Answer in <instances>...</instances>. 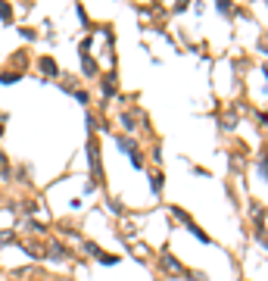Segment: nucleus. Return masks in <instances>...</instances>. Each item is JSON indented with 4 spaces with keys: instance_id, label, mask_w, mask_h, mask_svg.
I'll list each match as a JSON object with an SVG mask.
<instances>
[{
    "instance_id": "6e6552de",
    "label": "nucleus",
    "mask_w": 268,
    "mask_h": 281,
    "mask_svg": "<svg viewBox=\"0 0 268 281\" xmlns=\"http://www.w3.org/2000/svg\"><path fill=\"white\" fill-rule=\"evenodd\" d=\"M85 250H88V253H90V256H97V260H100V256H103V250H100V247H97V244H90V241H88V244H85Z\"/></svg>"
},
{
    "instance_id": "0eeeda50",
    "label": "nucleus",
    "mask_w": 268,
    "mask_h": 281,
    "mask_svg": "<svg viewBox=\"0 0 268 281\" xmlns=\"http://www.w3.org/2000/svg\"><path fill=\"white\" fill-rule=\"evenodd\" d=\"M0 19H3V22L13 19V6H9V3H0Z\"/></svg>"
},
{
    "instance_id": "39448f33",
    "label": "nucleus",
    "mask_w": 268,
    "mask_h": 281,
    "mask_svg": "<svg viewBox=\"0 0 268 281\" xmlns=\"http://www.w3.org/2000/svg\"><path fill=\"white\" fill-rule=\"evenodd\" d=\"M0 81H3V85H16V81H19V72H0Z\"/></svg>"
},
{
    "instance_id": "9d476101",
    "label": "nucleus",
    "mask_w": 268,
    "mask_h": 281,
    "mask_svg": "<svg viewBox=\"0 0 268 281\" xmlns=\"http://www.w3.org/2000/svg\"><path fill=\"white\" fill-rule=\"evenodd\" d=\"M150 187H153V194L162 191V175H153V181H150Z\"/></svg>"
},
{
    "instance_id": "7ed1b4c3",
    "label": "nucleus",
    "mask_w": 268,
    "mask_h": 281,
    "mask_svg": "<svg viewBox=\"0 0 268 281\" xmlns=\"http://www.w3.org/2000/svg\"><path fill=\"white\" fill-rule=\"evenodd\" d=\"M66 253H69V250H63L60 244H53V247H50V256H53L56 263H63V260H66Z\"/></svg>"
},
{
    "instance_id": "20e7f679",
    "label": "nucleus",
    "mask_w": 268,
    "mask_h": 281,
    "mask_svg": "<svg viewBox=\"0 0 268 281\" xmlns=\"http://www.w3.org/2000/svg\"><path fill=\"white\" fill-rule=\"evenodd\" d=\"M112 78H115V75H103V94H106V97L115 91V81H112Z\"/></svg>"
},
{
    "instance_id": "423d86ee",
    "label": "nucleus",
    "mask_w": 268,
    "mask_h": 281,
    "mask_svg": "<svg viewBox=\"0 0 268 281\" xmlns=\"http://www.w3.org/2000/svg\"><path fill=\"white\" fill-rule=\"evenodd\" d=\"M28 231H34V234H44L47 228H44V222H38V219H28Z\"/></svg>"
},
{
    "instance_id": "1a4fd4ad",
    "label": "nucleus",
    "mask_w": 268,
    "mask_h": 281,
    "mask_svg": "<svg viewBox=\"0 0 268 281\" xmlns=\"http://www.w3.org/2000/svg\"><path fill=\"white\" fill-rule=\"evenodd\" d=\"M19 34H22V38H25V41H34V38H38V34H34V28H25V25L19 28Z\"/></svg>"
},
{
    "instance_id": "f257e3e1",
    "label": "nucleus",
    "mask_w": 268,
    "mask_h": 281,
    "mask_svg": "<svg viewBox=\"0 0 268 281\" xmlns=\"http://www.w3.org/2000/svg\"><path fill=\"white\" fill-rule=\"evenodd\" d=\"M38 69H41L44 75H50V78L60 75V66H56V60H50V56H41V60H38Z\"/></svg>"
},
{
    "instance_id": "f03ea898",
    "label": "nucleus",
    "mask_w": 268,
    "mask_h": 281,
    "mask_svg": "<svg viewBox=\"0 0 268 281\" xmlns=\"http://www.w3.org/2000/svg\"><path fill=\"white\" fill-rule=\"evenodd\" d=\"M88 162L94 166V178H100V150H97V144H94V140L88 144Z\"/></svg>"
},
{
    "instance_id": "9b49d317",
    "label": "nucleus",
    "mask_w": 268,
    "mask_h": 281,
    "mask_svg": "<svg viewBox=\"0 0 268 281\" xmlns=\"http://www.w3.org/2000/svg\"><path fill=\"white\" fill-rule=\"evenodd\" d=\"M100 263L103 266H115V263H119V256H100Z\"/></svg>"
}]
</instances>
